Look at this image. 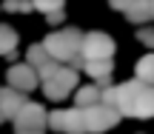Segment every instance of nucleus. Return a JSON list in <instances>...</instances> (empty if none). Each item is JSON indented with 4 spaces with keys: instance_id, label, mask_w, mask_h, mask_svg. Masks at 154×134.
Masks as SVG:
<instances>
[{
    "instance_id": "17",
    "label": "nucleus",
    "mask_w": 154,
    "mask_h": 134,
    "mask_svg": "<svg viewBox=\"0 0 154 134\" xmlns=\"http://www.w3.org/2000/svg\"><path fill=\"white\" fill-rule=\"evenodd\" d=\"M137 40H140L143 46H149V49H154V29L140 26V29H137Z\"/></svg>"
},
{
    "instance_id": "13",
    "label": "nucleus",
    "mask_w": 154,
    "mask_h": 134,
    "mask_svg": "<svg viewBox=\"0 0 154 134\" xmlns=\"http://www.w3.org/2000/svg\"><path fill=\"white\" fill-rule=\"evenodd\" d=\"M134 74H137L134 80H140L143 86H154V54L140 57L137 66H134Z\"/></svg>"
},
{
    "instance_id": "14",
    "label": "nucleus",
    "mask_w": 154,
    "mask_h": 134,
    "mask_svg": "<svg viewBox=\"0 0 154 134\" xmlns=\"http://www.w3.org/2000/svg\"><path fill=\"white\" fill-rule=\"evenodd\" d=\"M123 14L128 17V23H149L151 17H149V0H131V6H128Z\"/></svg>"
},
{
    "instance_id": "1",
    "label": "nucleus",
    "mask_w": 154,
    "mask_h": 134,
    "mask_svg": "<svg viewBox=\"0 0 154 134\" xmlns=\"http://www.w3.org/2000/svg\"><path fill=\"white\" fill-rule=\"evenodd\" d=\"M114 108L120 117H154V86H143L140 80L114 86Z\"/></svg>"
},
{
    "instance_id": "16",
    "label": "nucleus",
    "mask_w": 154,
    "mask_h": 134,
    "mask_svg": "<svg viewBox=\"0 0 154 134\" xmlns=\"http://www.w3.org/2000/svg\"><path fill=\"white\" fill-rule=\"evenodd\" d=\"M26 63L37 72L40 66H46V63H51V54L46 51V46L43 43H34V46H29V54H26Z\"/></svg>"
},
{
    "instance_id": "4",
    "label": "nucleus",
    "mask_w": 154,
    "mask_h": 134,
    "mask_svg": "<svg viewBox=\"0 0 154 134\" xmlns=\"http://www.w3.org/2000/svg\"><path fill=\"white\" fill-rule=\"evenodd\" d=\"M40 86H43V94L49 97V100H66L69 94L74 91L77 86V72L72 66H57V72L51 74L49 80H40Z\"/></svg>"
},
{
    "instance_id": "6",
    "label": "nucleus",
    "mask_w": 154,
    "mask_h": 134,
    "mask_svg": "<svg viewBox=\"0 0 154 134\" xmlns=\"http://www.w3.org/2000/svg\"><path fill=\"white\" fill-rule=\"evenodd\" d=\"M46 126H51V131L57 134H86L83 126V111L80 108H66V111H51L46 114Z\"/></svg>"
},
{
    "instance_id": "3",
    "label": "nucleus",
    "mask_w": 154,
    "mask_h": 134,
    "mask_svg": "<svg viewBox=\"0 0 154 134\" xmlns=\"http://www.w3.org/2000/svg\"><path fill=\"white\" fill-rule=\"evenodd\" d=\"M80 111H83V126H86V134H103V131L114 129V126L120 123L117 108L103 106V103H94V106L80 108Z\"/></svg>"
},
{
    "instance_id": "8",
    "label": "nucleus",
    "mask_w": 154,
    "mask_h": 134,
    "mask_svg": "<svg viewBox=\"0 0 154 134\" xmlns=\"http://www.w3.org/2000/svg\"><path fill=\"white\" fill-rule=\"evenodd\" d=\"M6 80H9V89H14V91H34L40 86V80H37V72H34L29 63H14V66L9 69V74H6Z\"/></svg>"
},
{
    "instance_id": "20",
    "label": "nucleus",
    "mask_w": 154,
    "mask_h": 134,
    "mask_svg": "<svg viewBox=\"0 0 154 134\" xmlns=\"http://www.w3.org/2000/svg\"><path fill=\"white\" fill-rule=\"evenodd\" d=\"M149 17L154 20V0H149Z\"/></svg>"
},
{
    "instance_id": "15",
    "label": "nucleus",
    "mask_w": 154,
    "mask_h": 134,
    "mask_svg": "<svg viewBox=\"0 0 154 134\" xmlns=\"http://www.w3.org/2000/svg\"><path fill=\"white\" fill-rule=\"evenodd\" d=\"M94 103H100V89L94 83L77 89V94H74V106L77 108H88V106H94Z\"/></svg>"
},
{
    "instance_id": "19",
    "label": "nucleus",
    "mask_w": 154,
    "mask_h": 134,
    "mask_svg": "<svg viewBox=\"0 0 154 134\" xmlns=\"http://www.w3.org/2000/svg\"><path fill=\"white\" fill-rule=\"evenodd\" d=\"M109 6H111L114 11H126L128 6H131V0H109Z\"/></svg>"
},
{
    "instance_id": "2",
    "label": "nucleus",
    "mask_w": 154,
    "mask_h": 134,
    "mask_svg": "<svg viewBox=\"0 0 154 134\" xmlns=\"http://www.w3.org/2000/svg\"><path fill=\"white\" fill-rule=\"evenodd\" d=\"M80 43H83V32L74 26H66V29H57L51 32L49 37L43 40L46 51L51 54V60L57 63H72L77 54H80Z\"/></svg>"
},
{
    "instance_id": "5",
    "label": "nucleus",
    "mask_w": 154,
    "mask_h": 134,
    "mask_svg": "<svg viewBox=\"0 0 154 134\" xmlns=\"http://www.w3.org/2000/svg\"><path fill=\"white\" fill-rule=\"evenodd\" d=\"M80 54L83 60H109L114 54V40L106 32H86L80 43Z\"/></svg>"
},
{
    "instance_id": "10",
    "label": "nucleus",
    "mask_w": 154,
    "mask_h": 134,
    "mask_svg": "<svg viewBox=\"0 0 154 134\" xmlns=\"http://www.w3.org/2000/svg\"><path fill=\"white\" fill-rule=\"evenodd\" d=\"M37 11H43L49 23H63L66 20V0H32Z\"/></svg>"
},
{
    "instance_id": "21",
    "label": "nucleus",
    "mask_w": 154,
    "mask_h": 134,
    "mask_svg": "<svg viewBox=\"0 0 154 134\" xmlns=\"http://www.w3.org/2000/svg\"><path fill=\"white\" fill-rule=\"evenodd\" d=\"M17 134H43V131H17Z\"/></svg>"
},
{
    "instance_id": "18",
    "label": "nucleus",
    "mask_w": 154,
    "mask_h": 134,
    "mask_svg": "<svg viewBox=\"0 0 154 134\" xmlns=\"http://www.w3.org/2000/svg\"><path fill=\"white\" fill-rule=\"evenodd\" d=\"M32 0H6V11H32Z\"/></svg>"
},
{
    "instance_id": "12",
    "label": "nucleus",
    "mask_w": 154,
    "mask_h": 134,
    "mask_svg": "<svg viewBox=\"0 0 154 134\" xmlns=\"http://www.w3.org/2000/svg\"><path fill=\"white\" fill-rule=\"evenodd\" d=\"M14 51H17V32L0 23V57H14Z\"/></svg>"
},
{
    "instance_id": "11",
    "label": "nucleus",
    "mask_w": 154,
    "mask_h": 134,
    "mask_svg": "<svg viewBox=\"0 0 154 134\" xmlns=\"http://www.w3.org/2000/svg\"><path fill=\"white\" fill-rule=\"evenodd\" d=\"M83 72L88 74V77H94V83L103 77H111V72H114V63L109 60H83Z\"/></svg>"
},
{
    "instance_id": "9",
    "label": "nucleus",
    "mask_w": 154,
    "mask_h": 134,
    "mask_svg": "<svg viewBox=\"0 0 154 134\" xmlns=\"http://www.w3.org/2000/svg\"><path fill=\"white\" fill-rule=\"evenodd\" d=\"M23 103H26V94H23V91H14V89H0V123L11 120Z\"/></svg>"
},
{
    "instance_id": "7",
    "label": "nucleus",
    "mask_w": 154,
    "mask_h": 134,
    "mask_svg": "<svg viewBox=\"0 0 154 134\" xmlns=\"http://www.w3.org/2000/svg\"><path fill=\"white\" fill-rule=\"evenodd\" d=\"M11 123H14L17 131H43L46 129V108L40 103H29L26 100L17 108V114L11 117Z\"/></svg>"
}]
</instances>
